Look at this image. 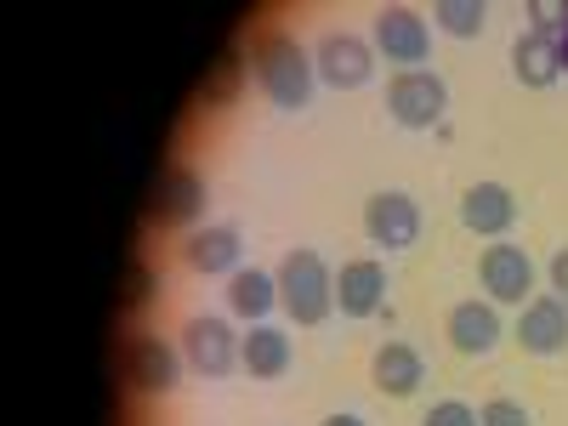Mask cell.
I'll use <instances>...</instances> for the list:
<instances>
[{
	"mask_svg": "<svg viewBox=\"0 0 568 426\" xmlns=\"http://www.w3.org/2000/svg\"><path fill=\"white\" fill-rule=\"evenodd\" d=\"M251 74L262 85V98L273 109H284V114H302L313 103V85H318L313 52L296 34H284V29H262L251 40Z\"/></svg>",
	"mask_w": 568,
	"mask_h": 426,
	"instance_id": "obj_1",
	"label": "cell"
},
{
	"mask_svg": "<svg viewBox=\"0 0 568 426\" xmlns=\"http://www.w3.org/2000/svg\"><path fill=\"white\" fill-rule=\"evenodd\" d=\"M529 18H535V29H562L568 23V7H551V0H535V7H529Z\"/></svg>",
	"mask_w": 568,
	"mask_h": 426,
	"instance_id": "obj_25",
	"label": "cell"
},
{
	"mask_svg": "<svg viewBox=\"0 0 568 426\" xmlns=\"http://www.w3.org/2000/svg\"><path fill=\"white\" fill-rule=\"evenodd\" d=\"M478 426H535V415L517 404V398H489L478 409Z\"/></svg>",
	"mask_w": 568,
	"mask_h": 426,
	"instance_id": "obj_21",
	"label": "cell"
},
{
	"mask_svg": "<svg viewBox=\"0 0 568 426\" xmlns=\"http://www.w3.org/2000/svg\"><path fill=\"white\" fill-rule=\"evenodd\" d=\"M182 369H187L182 347H171L154 329H131L120 347V382L131 398H171L182 387Z\"/></svg>",
	"mask_w": 568,
	"mask_h": 426,
	"instance_id": "obj_3",
	"label": "cell"
},
{
	"mask_svg": "<svg viewBox=\"0 0 568 426\" xmlns=\"http://www.w3.org/2000/svg\"><path fill=\"white\" fill-rule=\"evenodd\" d=\"M182 358L205 382H222V375L240 369V329H233L222 313H194L182 324Z\"/></svg>",
	"mask_w": 568,
	"mask_h": 426,
	"instance_id": "obj_6",
	"label": "cell"
},
{
	"mask_svg": "<svg viewBox=\"0 0 568 426\" xmlns=\"http://www.w3.org/2000/svg\"><path fill=\"white\" fill-rule=\"evenodd\" d=\"M387 291H393L387 262L382 256H353L336 273V313L342 318H375L387 307Z\"/></svg>",
	"mask_w": 568,
	"mask_h": 426,
	"instance_id": "obj_12",
	"label": "cell"
},
{
	"mask_svg": "<svg viewBox=\"0 0 568 426\" xmlns=\"http://www.w3.org/2000/svg\"><path fill=\"white\" fill-rule=\"evenodd\" d=\"M511 342L524 347V353H535V358L568 353V307L551 291L535 296V302H524V307H517V324H511Z\"/></svg>",
	"mask_w": 568,
	"mask_h": 426,
	"instance_id": "obj_13",
	"label": "cell"
},
{
	"mask_svg": "<svg viewBox=\"0 0 568 426\" xmlns=\"http://www.w3.org/2000/svg\"><path fill=\"white\" fill-rule=\"evenodd\" d=\"M278 307V273L267 267H240L227 278V313L240 324H267V313Z\"/></svg>",
	"mask_w": 568,
	"mask_h": 426,
	"instance_id": "obj_19",
	"label": "cell"
},
{
	"mask_svg": "<svg viewBox=\"0 0 568 426\" xmlns=\"http://www.w3.org/2000/svg\"><path fill=\"white\" fill-rule=\"evenodd\" d=\"M369 382H375L382 398H415L420 382H426V358L409 342H387V347H375V358H369Z\"/></svg>",
	"mask_w": 568,
	"mask_h": 426,
	"instance_id": "obj_17",
	"label": "cell"
},
{
	"mask_svg": "<svg viewBox=\"0 0 568 426\" xmlns=\"http://www.w3.org/2000/svg\"><path fill=\"white\" fill-rule=\"evenodd\" d=\"M313 69L329 91H358L369 85L375 74V45L364 34H347V29H329L318 45H313Z\"/></svg>",
	"mask_w": 568,
	"mask_h": 426,
	"instance_id": "obj_9",
	"label": "cell"
},
{
	"mask_svg": "<svg viewBox=\"0 0 568 426\" xmlns=\"http://www.w3.org/2000/svg\"><path fill=\"white\" fill-rule=\"evenodd\" d=\"M511 74H517V85H529V91H546V85H557V80H562L557 34L529 23L524 34L511 40Z\"/></svg>",
	"mask_w": 568,
	"mask_h": 426,
	"instance_id": "obj_16",
	"label": "cell"
},
{
	"mask_svg": "<svg viewBox=\"0 0 568 426\" xmlns=\"http://www.w3.org/2000/svg\"><path fill=\"white\" fill-rule=\"evenodd\" d=\"M364 240L375 251H387V256L409 251L420 240V205H415V194H404V187H382V194H369L364 200Z\"/></svg>",
	"mask_w": 568,
	"mask_h": 426,
	"instance_id": "obj_8",
	"label": "cell"
},
{
	"mask_svg": "<svg viewBox=\"0 0 568 426\" xmlns=\"http://www.w3.org/2000/svg\"><path fill=\"white\" fill-rule=\"evenodd\" d=\"M200 216H205V176L187 171V165H171V171L160 176V194H154V222L194 233Z\"/></svg>",
	"mask_w": 568,
	"mask_h": 426,
	"instance_id": "obj_15",
	"label": "cell"
},
{
	"mask_svg": "<svg viewBox=\"0 0 568 426\" xmlns=\"http://www.w3.org/2000/svg\"><path fill=\"white\" fill-rule=\"evenodd\" d=\"M444 336H449V347L460 353V358H489L500 342H506V318H500V307L484 296H471V302H455L449 307V318H444Z\"/></svg>",
	"mask_w": 568,
	"mask_h": 426,
	"instance_id": "obj_11",
	"label": "cell"
},
{
	"mask_svg": "<svg viewBox=\"0 0 568 426\" xmlns=\"http://www.w3.org/2000/svg\"><path fill=\"white\" fill-rule=\"evenodd\" d=\"M517 222V194L506 182H471L460 194V227L478 233V240H506Z\"/></svg>",
	"mask_w": 568,
	"mask_h": 426,
	"instance_id": "obj_14",
	"label": "cell"
},
{
	"mask_svg": "<svg viewBox=\"0 0 568 426\" xmlns=\"http://www.w3.org/2000/svg\"><path fill=\"white\" fill-rule=\"evenodd\" d=\"M318 426H364V415H324Z\"/></svg>",
	"mask_w": 568,
	"mask_h": 426,
	"instance_id": "obj_26",
	"label": "cell"
},
{
	"mask_svg": "<svg viewBox=\"0 0 568 426\" xmlns=\"http://www.w3.org/2000/svg\"><path fill=\"white\" fill-rule=\"evenodd\" d=\"M291 336H284L278 324H245L240 336V369L251 375V382H278L284 369H291Z\"/></svg>",
	"mask_w": 568,
	"mask_h": 426,
	"instance_id": "obj_18",
	"label": "cell"
},
{
	"mask_svg": "<svg viewBox=\"0 0 568 426\" xmlns=\"http://www.w3.org/2000/svg\"><path fill=\"white\" fill-rule=\"evenodd\" d=\"M433 29L455 34V40H478L489 29V7H478V0H438V7H433Z\"/></svg>",
	"mask_w": 568,
	"mask_h": 426,
	"instance_id": "obj_20",
	"label": "cell"
},
{
	"mask_svg": "<svg viewBox=\"0 0 568 426\" xmlns=\"http://www.w3.org/2000/svg\"><path fill=\"white\" fill-rule=\"evenodd\" d=\"M557 58H562V74H568V23L557 29Z\"/></svg>",
	"mask_w": 568,
	"mask_h": 426,
	"instance_id": "obj_27",
	"label": "cell"
},
{
	"mask_svg": "<svg viewBox=\"0 0 568 426\" xmlns=\"http://www.w3.org/2000/svg\"><path fill=\"white\" fill-rule=\"evenodd\" d=\"M535 256L524 251V245H511V240H495V245H484V256H478V284H484V296L495 302V307H524V302H535L540 291H535Z\"/></svg>",
	"mask_w": 568,
	"mask_h": 426,
	"instance_id": "obj_5",
	"label": "cell"
},
{
	"mask_svg": "<svg viewBox=\"0 0 568 426\" xmlns=\"http://www.w3.org/2000/svg\"><path fill=\"white\" fill-rule=\"evenodd\" d=\"M387 120L404 131H438L449 120V85L438 69H398L387 80Z\"/></svg>",
	"mask_w": 568,
	"mask_h": 426,
	"instance_id": "obj_4",
	"label": "cell"
},
{
	"mask_svg": "<svg viewBox=\"0 0 568 426\" xmlns=\"http://www.w3.org/2000/svg\"><path fill=\"white\" fill-rule=\"evenodd\" d=\"M182 267L200 273V278H233V273L245 267V240H240V227L211 222V227L182 233Z\"/></svg>",
	"mask_w": 568,
	"mask_h": 426,
	"instance_id": "obj_10",
	"label": "cell"
},
{
	"mask_svg": "<svg viewBox=\"0 0 568 426\" xmlns=\"http://www.w3.org/2000/svg\"><path fill=\"white\" fill-rule=\"evenodd\" d=\"M278 307L291 324L302 329H318L329 313H336V273H329V262L318 251H291L278 262Z\"/></svg>",
	"mask_w": 568,
	"mask_h": 426,
	"instance_id": "obj_2",
	"label": "cell"
},
{
	"mask_svg": "<svg viewBox=\"0 0 568 426\" xmlns=\"http://www.w3.org/2000/svg\"><path fill=\"white\" fill-rule=\"evenodd\" d=\"M546 291L568 307V245H562V251H551V262H546Z\"/></svg>",
	"mask_w": 568,
	"mask_h": 426,
	"instance_id": "obj_24",
	"label": "cell"
},
{
	"mask_svg": "<svg viewBox=\"0 0 568 426\" xmlns=\"http://www.w3.org/2000/svg\"><path fill=\"white\" fill-rule=\"evenodd\" d=\"M375 58H387L398 69H420L426 58H433V23H426V12L415 7H382L375 12Z\"/></svg>",
	"mask_w": 568,
	"mask_h": 426,
	"instance_id": "obj_7",
	"label": "cell"
},
{
	"mask_svg": "<svg viewBox=\"0 0 568 426\" xmlns=\"http://www.w3.org/2000/svg\"><path fill=\"white\" fill-rule=\"evenodd\" d=\"M240 69H245L240 58H227V63H222V74L205 85V103H227V98H233V85H240Z\"/></svg>",
	"mask_w": 568,
	"mask_h": 426,
	"instance_id": "obj_23",
	"label": "cell"
},
{
	"mask_svg": "<svg viewBox=\"0 0 568 426\" xmlns=\"http://www.w3.org/2000/svg\"><path fill=\"white\" fill-rule=\"evenodd\" d=\"M420 426H478V409H471L466 398H444L420 415Z\"/></svg>",
	"mask_w": 568,
	"mask_h": 426,
	"instance_id": "obj_22",
	"label": "cell"
}]
</instances>
